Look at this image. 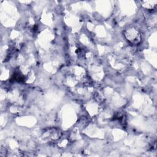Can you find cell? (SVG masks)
Segmentation results:
<instances>
[{"label": "cell", "mask_w": 157, "mask_h": 157, "mask_svg": "<svg viewBox=\"0 0 157 157\" xmlns=\"http://www.w3.org/2000/svg\"><path fill=\"white\" fill-rule=\"evenodd\" d=\"M124 36L128 41L132 44H138L140 40V34L137 29L131 28L125 31Z\"/></svg>", "instance_id": "6da1fadb"}]
</instances>
